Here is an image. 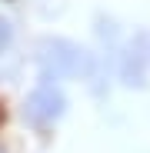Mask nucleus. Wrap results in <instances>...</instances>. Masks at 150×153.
<instances>
[{"instance_id":"obj_1","label":"nucleus","mask_w":150,"mask_h":153,"mask_svg":"<svg viewBox=\"0 0 150 153\" xmlns=\"http://www.w3.org/2000/svg\"><path fill=\"white\" fill-rule=\"evenodd\" d=\"M37 60H40L47 76H87L90 63H93L84 47H77L73 40H63V37L43 40Z\"/></svg>"},{"instance_id":"obj_2","label":"nucleus","mask_w":150,"mask_h":153,"mask_svg":"<svg viewBox=\"0 0 150 153\" xmlns=\"http://www.w3.org/2000/svg\"><path fill=\"white\" fill-rule=\"evenodd\" d=\"M63 113H67L63 90L50 80V76H43V80L30 90L27 103H23V117H27L34 126H50V123H57Z\"/></svg>"},{"instance_id":"obj_3","label":"nucleus","mask_w":150,"mask_h":153,"mask_svg":"<svg viewBox=\"0 0 150 153\" xmlns=\"http://www.w3.org/2000/svg\"><path fill=\"white\" fill-rule=\"evenodd\" d=\"M147 76H150V27H140L123 47L120 80L127 87H143Z\"/></svg>"},{"instance_id":"obj_4","label":"nucleus","mask_w":150,"mask_h":153,"mask_svg":"<svg viewBox=\"0 0 150 153\" xmlns=\"http://www.w3.org/2000/svg\"><path fill=\"white\" fill-rule=\"evenodd\" d=\"M13 40V30H10V23L7 20H0V50H7V43Z\"/></svg>"}]
</instances>
